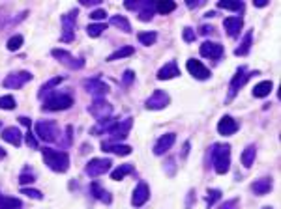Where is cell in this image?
I'll use <instances>...</instances> for the list:
<instances>
[{
    "mask_svg": "<svg viewBox=\"0 0 281 209\" xmlns=\"http://www.w3.org/2000/svg\"><path fill=\"white\" fill-rule=\"evenodd\" d=\"M42 157H44L45 165L49 166L53 172H56V174H66L70 170V155L66 151L44 148L42 149Z\"/></svg>",
    "mask_w": 281,
    "mask_h": 209,
    "instance_id": "6da1fadb",
    "label": "cell"
},
{
    "mask_svg": "<svg viewBox=\"0 0 281 209\" xmlns=\"http://www.w3.org/2000/svg\"><path fill=\"white\" fill-rule=\"evenodd\" d=\"M73 96L70 94V90L66 92H60V90H53L51 94H47L44 99V110H49V112H58V110H68L73 106Z\"/></svg>",
    "mask_w": 281,
    "mask_h": 209,
    "instance_id": "7a4b0ae2",
    "label": "cell"
},
{
    "mask_svg": "<svg viewBox=\"0 0 281 209\" xmlns=\"http://www.w3.org/2000/svg\"><path fill=\"white\" fill-rule=\"evenodd\" d=\"M212 166L216 174H227L231 168V146L229 144H214L212 146Z\"/></svg>",
    "mask_w": 281,
    "mask_h": 209,
    "instance_id": "3957f363",
    "label": "cell"
},
{
    "mask_svg": "<svg viewBox=\"0 0 281 209\" xmlns=\"http://www.w3.org/2000/svg\"><path fill=\"white\" fill-rule=\"evenodd\" d=\"M77 15H79V9L73 8L68 13H64L60 17L62 23V34L60 41L62 43H71L75 39V28H77Z\"/></svg>",
    "mask_w": 281,
    "mask_h": 209,
    "instance_id": "277c9868",
    "label": "cell"
},
{
    "mask_svg": "<svg viewBox=\"0 0 281 209\" xmlns=\"http://www.w3.org/2000/svg\"><path fill=\"white\" fill-rule=\"evenodd\" d=\"M58 123L54 120H40L36 123V135L38 139L47 142V144H53V142H58Z\"/></svg>",
    "mask_w": 281,
    "mask_h": 209,
    "instance_id": "5b68a950",
    "label": "cell"
},
{
    "mask_svg": "<svg viewBox=\"0 0 281 209\" xmlns=\"http://www.w3.org/2000/svg\"><path fill=\"white\" fill-rule=\"evenodd\" d=\"M113 166V161L107 159V157H96V159H90L85 166V174L88 177H99V175L107 174Z\"/></svg>",
    "mask_w": 281,
    "mask_h": 209,
    "instance_id": "8992f818",
    "label": "cell"
},
{
    "mask_svg": "<svg viewBox=\"0 0 281 209\" xmlns=\"http://www.w3.org/2000/svg\"><path fill=\"white\" fill-rule=\"evenodd\" d=\"M32 78L34 75L30 73V71H13V73H9L8 77L4 78V82H2V86L8 88V90H21V88L28 84V82H32Z\"/></svg>",
    "mask_w": 281,
    "mask_h": 209,
    "instance_id": "52a82bcc",
    "label": "cell"
},
{
    "mask_svg": "<svg viewBox=\"0 0 281 209\" xmlns=\"http://www.w3.org/2000/svg\"><path fill=\"white\" fill-rule=\"evenodd\" d=\"M257 75V73H247L246 68H238L236 73H234V77L231 78V84H229V96H227V101H233V97L236 96L238 92H240V88L246 84L249 78Z\"/></svg>",
    "mask_w": 281,
    "mask_h": 209,
    "instance_id": "ba28073f",
    "label": "cell"
},
{
    "mask_svg": "<svg viewBox=\"0 0 281 209\" xmlns=\"http://www.w3.org/2000/svg\"><path fill=\"white\" fill-rule=\"evenodd\" d=\"M51 56L56 58L62 66L70 68V70H83V68H85V60H83V58H75L71 52L64 51V49H53V51H51Z\"/></svg>",
    "mask_w": 281,
    "mask_h": 209,
    "instance_id": "9c48e42d",
    "label": "cell"
},
{
    "mask_svg": "<svg viewBox=\"0 0 281 209\" xmlns=\"http://www.w3.org/2000/svg\"><path fill=\"white\" fill-rule=\"evenodd\" d=\"M83 88L87 90L90 96H94V99H99V97H105L109 94V84L103 82L99 77H92V78H87V80H83Z\"/></svg>",
    "mask_w": 281,
    "mask_h": 209,
    "instance_id": "30bf717a",
    "label": "cell"
},
{
    "mask_svg": "<svg viewBox=\"0 0 281 209\" xmlns=\"http://www.w3.org/2000/svg\"><path fill=\"white\" fill-rule=\"evenodd\" d=\"M88 112L96 118L97 122L99 120H107L111 114H113V104L105 101V97H99V99H94L92 104L88 106Z\"/></svg>",
    "mask_w": 281,
    "mask_h": 209,
    "instance_id": "8fae6325",
    "label": "cell"
},
{
    "mask_svg": "<svg viewBox=\"0 0 281 209\" xmlns=\"http://www.w3.org/2000/svg\"><path fill=\"white\" fill-rule=\"evenodd\" d=\"M169 103H171V97H169L167 92L156 90V92L146 99L144 106H146L148 110H163V108H167L169 106Z\"/></svg>",
    "mask_w": 281,
    "mask_h": 209,
    "instance_id": "7c38bea8",
    "label": "cell"
},
{
    "mask_svg": "<svg viewBox=\"0 0 281 209\" xmlns=\"http://www.w3.org/2000/svg\"><path fill=\"white\" fill-rule=\"evenodd\" d=\"M132 125H133V120L132 118H126V120H118V122L113 125V129L109 131L107 135L111 137V142H118V140H124L128 135H130V131H132Z\"/></svg>",
    "mask_w": 281,
    "mask_h": 209,
    "instance_id": "4fadbf2b",
    "label": "cell"
},
{
    "mask_svg": "<svg viewBox=\"0 0 281 209\" xmlns=\"http://www.w3.org/2000/svg\"><path fill=\"white\" fill-rule=\"evenodd\" d=\"M186 68L189 71V75L195 77L197 80H208L212 77V71L202 64V62L195 60V58H189L187 64H186Z\"/></svg>",
    "mask_w": 281,
    "mask_h": 209,
    "instance_id": "5bb4252c",
    "label": "cell"
},
{
    "mask_svg": "<svg viewBox=\"0 0 281 209\" xmlns=\"http://www.w3.org/2000/svg\"><path fill=\"white\" fill-rule=\"evenodd\" d=\"M150 200V189L146 181H139L137 183V187H135V191H133V196H132V206L133 208H142L146 202Z\"/></svg>",
    "mask_w": 281,
    "mask_h": 209,
    "instance_id": "9a60e30c",
    "label": "cell"
},
{
    "mask_svg": "<svg viewBox=\"0 0 281 209\" xmlns=\"http://www.w3.org/2000/svg\"><path fill=\"white\" fill-rule=\"evenodd\" d=\"M199 52L204 58H210V60H220L223 56V47L221 43H216V41H204V43L199 47Z\"/></svg>",
    "mask_w": 281,
    "mask_h": 209,
    "instance_id": "2e32d148",
    "label": "cell"
},
{
    "mask_svg": "<svg viewBox=\"0 0 281 209\" xmlns=\"http://www.w3.org/2000/svg\"><path fill=\"white\" fill-rule=\"evenodd\" d=\"M176 142V135L175 133H165V135H161L158 139V142L154 144V155H163V153H167L169 149L175 146Z\"/></svg>",
    "mask_w": 281,
    "mask_h": 209,
    "instance_id": "e0dca14e",
    "label": "cell"
},
{
    "mask_svg": "<svg viewBox=\"0 0 281 209\" xmlns=\"http://www.w3.org/2000/svg\"><path fill=\"white\" fill-rule=\"evenodd\" d=\"M238 129H240V125H238V122L233 116H223L220 122H218V133H220L221 137H231Z\"/></svg>",
    "mask_w": 281,
    "mask_h": 209,
    "instance_id": "ac0fdd59",
    "label": "cell"
},
{
    "mask_svg": "<svg viewBox=\"0 0 281 209\" xmlns=\"http://www.w3.org/2000/svg\"><path fill=\"white\" fill-rule=\"evenodd\" d=\"M223 26H225V32L229 34V37H238L244 28V21H242V17H225Z\"/></svg>",
    "mask_w": 281,
    "mask_h": 209,
    "instance_id": "d6986e66",
    "label": "cell"
},
{
    "mask_svg": "<svg viewBox=\"0 0 281 209\" xmlns=\"http://www.w3.org/2000/svg\"><path fill=\"white\" fill-rule=\"evenodd\" d=\"M0 137H2V140H4V142H8V144L15 146V148H17V146H21V142H23V135H21V131H19L15 125L2 129Z\"/></svg>",
    "mask_w": 281,
    "mask_h": 209,
    "instance_id": "ffe728a7",
    "label": "cell"
},
{
    "mask_svg": "<svg viewBox=\"0 0 281 209\" xmlns=\"http://www.w3.org/2000/svg\"><path fill=\"white\" fill-rule=\"evenodd\" d=\"M101 149H103V151H111V153L120 155V157L130 155V153L133 151L132 146H128V144H116V142H111V140L101 142Z\"/></svg>",
    "mask_w": 281,
    "mask_h": 209,
    "instance_id": "44dd1931",
    "label": "cell"
},
{
    "mask_svg": "<svg viewBox=\"0 0 281 209\" xmlns=\"http://www.w3.org/2000/svg\"><path fill=\"white\" fill-rule=\"evenodd\" d=\"M175 77H180V70H178V64L175 60L167 62L161 70L158 71V80H171Z\"/></svg>",
    "mask_w": 281,
    "mask_h": 209,
    "instance_id": "7402d4cb",
    "label": "cell"
},
{
    "mask_svg": "<svg viewBox=\"0 0 281 209\" xmlns=\"http://www.w3.org/2000/svg\"><path fill=\"white\" fill-rule=\"evenodd\" d=\"M90 192H92V196H94L96 200L101 202V204H107V206H109V204L113 202V196H111V192L105 191V189H103V187H101V185H99L97 181L90 183Z\"/></svg>",
    "mask_w": 281,
    "mask_h": 209,
    "instance_id": "603a6c76",
    "label": "cell"
},
{
    "mask_svg": "<svg viewBox=\"0 0 281 209\" xmlns=\"http://www.w3.org/2000/svg\"><path fill=\"white\" fill-rule=\"evenodd\" d=\"M274 183H272V177H261V179H257V181L251 185V191L257 194V196H264V194H268V192L272 191Z\"/></svg>",
    "mask_w": 281,
    "mask_h": 209,
    "instance_id": "cb8c5ba5",
    "label": "cell"
},
{
    "mask_svg": "<svg viewBox=\"0 0 281 209\" xmlns=\"http://www.w3.org/2000/svg\"><path fill=\"white\" fill-rule=\"evenodd\" d=\"M137 15H139V21L140 23H148V21H152L154 19V15H156V2H142V6H140V9L137 11Z\"/></svg>",
    "mask_w": 281,
    "mask_h": 209,
    "instance_id": "d4e9b609",
    "label": "cell"
},
{
    "mask_svg": "<svg viewBox=\"0 0 281 209\" xmlns=\"http://www.w3.org/2000/svg\"><path fill=\"white\" fill-rule=\"evenodd\" d=\"M251 41H253V32L247 30L244 39H242L240 45L234 49V54H236V56H247V54H249V49H251Z\"/></svg>",
    "mask_w": 281,
    "mask_h": 209,
    "instance_id": "484cf974",
    "label": "cell"
},
{
    "mask_svg": "<svg viewBox=\"0 0 281 209\" xmlns=\"http://www.w3.org/2000/svg\"><path fill=\"white\" fill-rule=\"evenodd\" d=\"M118 122V120H113V118H107V120H99V122L90 129L92 135H103V133H109V131L113 129V125Z\"/></svg>",
    "mask_w": 281,
    "mask_h": 209,
    "instance_id": "4316f807",
    "label": "cell"
},
{
    "mask_svg": "<svg viewBox=\"0 0 281 209\" xmlns=\"http://www.w3.org/2000/svg\"><path fill=\"white\" fill-rule=\"evenodd\" d=\"M62 80H64V77H53L51 80L44 82V84H42V88H40V92H38V97H40V99H44L47 94H51L54 88L60 84Z\"/></svg>",
    "mask_w": 281,
    "mask_h": 209,
    "instance_id": "83f0119b",
    "label": "cell"
},
{
    "mask_svg": "<svg viewBox=\"0 0 281 209\" xmlns=\"http://www.w3.org/2000/svg\"><path fill=\"white\" fill-rule=\"evenodd\" d=\"M111 25L114 28H118V30H122L124 34H132V25H130L128 17H124V15H113L111 17Z\"/></svg>",
    "mask_w": 281,
    "mask_h": 209,
    "instance_id": "f1b7e54d",
    "label": "cell"
},
{
    "mask_svg": "<svg viewBox=\"0 0 281 209\" xmlns=\"http://www.w3.org/2000/svg\"><path fill=\"white\" fill-rule=\"evenodd\" d=\"M133 52H135V47H132V45H126V47L116 49L113 54H109V56H107V62H114V60H120V58H128V56H132Z\"/></svg>",
    "mask_w": 281,
    "mask_h": 209,
    "instance_id": "f546056e",
    "label": "cell"
},
{
    "mask_svg": "<svg viewBox=\"0 0 281 209\" xmlns=\"http://www.w3.org/2000/svg\"><path fill=\"white\" fill-rule=\"evenodd\" d=\"M135 172V166L133 165H122V166H118L116 170H113L111 172V177H113L114 181H122L126 175H130Z\"/></svg>",
    "mask_w": 281,
    "mask_h": 209,
    "instance_id": "4dcf8cb0",
    "label": "cell"
},
{
    "mask_svg": "<svg viewBox=\"0 0 281 209\" xmlns=\"http://www.w3.org/2000/svg\"><path fill=\"white\" fill-rule=\"evenodd\" d=\"M23 202L15 196H2L0 194V209H21Z\"/></svg>",
    "mask_w": 281,
    "mask_h": 209,
    "instance_id": "1f68e13d",
    "label": "cell"
},
{
    "mask_svg": "<svg viewBox=\"0 0 281 209\" xmlns=\"http://www.w3.org/2000/svg\"><path fill=\"white\" fill-rule=\"evenodd\" d=\"M272 80H263V82H259V84H255L253 88V96L255 97H266L270 92H272Z\"/></svg>",
    "mask_w": 281,
    "mask_h": 209,
    "instance_id": "d6a6232c",
    "label": "cell"
},
{
    "mask_svg": "<svg viewBox=\"0 0 281 209\" xmlns=\"http://www.w3.org/2000/svg\"><path fill=\"white\" fill-rule=\"evenodd\" d=\"M216 6L220 9H229V11H242L244 9V2H238V0H220Z\"/></svg>",
    "mask_w": 281,
    "mask_h": 209,
    "instance_id": "836d02e7",
    "label": "cell"
},
{
    "mask_svg": "<svg viewBox=\"0 0 281 209\" xmlns=\"http://www.w3.org/2000/svg\"><path fill=\"white\" fill-rule=\"evenodd\" d=\"M255 155H257V148H255L253 144H249V146L242 151V165L246 166V168H249V166L253 165Z\"/></svg>",
    "mask_w": 281,
    "mask_h": 209,
    "instance_id": "e575fe53",
    "label": "cell"
},
{
    "mask_svg": "<svg viewBox=\"0 0 281 209\" xmlns=\"http://www.w3.org/2000/svg\"><path fill=\"white\" fill-rule=\"evenodd\" d=\"M137 39H139V43H142L144 47H150V45L156 43V39H158V32H139L137 34Z\"/></svg>",
    "mask_w": 281,
    "mask_h": 209,
    "instance_id": "d590c367",
    "label": "cell"
},
{
    "mask_svg": "<svg viewBox=\"0 0 281 209\" xmlns=\"http://www.w3.org/2000/svg\"><path fill=\"white\" fill-rule=\"evenodd\" d=\"M36 181V172L30 168V166H25L19 174V183L21 185H28V183H34Z\"/></svg>",
    "mask_w": 281,
    "mask_h": 209,
    "instance_id": "8d00e7d4",
    "label": "cell"
},
{
    "mask_svg": "<svg viewBox=\"0 0 281 209\" xmlns=\"http://www.w3.org/2000/svg\"><path fill=\"white\" fill-rule=\"evenodd\" d=\"M107 30V23H92L87 26V34L90 37H99Z\"/></svg>",
    "mask_w": 281,
    "mask_h": 209,
    "instance_id": "74e56055",
    "label": "cell"
},
{
    "mask_svg": "<svg viewBox=\"0 0 281 209\" xmlns=\"http://www.w3.org/2000/svg\"><path fill=\"white\" fill-rule=\"evenodd\" d=\"M23 41H25V37H23L21 34H15V35H11V37L8 39L6 47H8L9 52H15V51H19V49L23 47Z\"/></svg>",
    "mask_w": 281,
    "mask_h": 209,
    "instance_id": "f35d334b",
    "label": "cell"
},
{
    "mask_svg": "<svg viewBox=\"0 0 281 209\" xmlns=\"http://www.w3.org/2000/svg\"><path fill=\"white\" fill-rule=\"evenodd\" d=\"M17 106V101H15V97L13 96H2L0 97V108L2 110H13Z\"/></svg>",
    "mask_w": 281,
    "mask_h": 209,
    "instance_id": "ab89813d",
    "label": "cell"
},
{
    "mask_svg": "<svg viewBox=\"0 0 281 209\" xmlns=\"http://www.w3.org/2000/svg\"><path fill=\"white\" fill-rule=\"evenodd\" d=\"M176 9V2H156V11L161 15H167Z\"/></svg>",
    "mask_w": 281,
    "mask_h": 209,
    "instance_id": "60d3db41",
    "label": "cell"
},
{
    "mask_svg": "<svg viewBox=\"0 0 281 209\" xmlns=\"http://www.w3.org/2000/svg\"><path fill=\"white\" fill-rule=\"evenodd\" d=\"M220 198H221L220 189H210V191L206 192V206H208V208H212V206L220 200Z\"/></svg>",
    "mask_w": 281,
    "mask_h": 209,
    "instance_id": "b9f144b4",
    "label": "cell"
},
{
    "mask_svg": "<svg viewBox=\"0 0 281 209\" xmlns=\"http://www.w3.org/2000/svg\"><path fill=\"white\" fill-rule=\"evenodd\" d=\"M21 192L27 194V196H30V198H34V200H42V198H44V192L38 191V189H27V187H23Z\"/></svg>",
    "mask_w": 281,
    "mask_h": 209,
    "instance_id": "7bdbcfd3",
    "label": "cell"
},
{
    "mask_svg": "<svg viewBox=\"0 0 281 209\" xmlns=\"http://www.w3.org/2000/svg\"><path fill=\"white\" fill-rule=\"evenodd\" d=\"M182 37H184L186 43H191V41H195V37H197V34H195L193 28H189V26H186L184 30H182Z\"/></svg>",
    "mask_w": 281,
    "mask_h": 209,
    "instance_id": "ee69618b",
    "label": "cell"
},
{
    "mask_svg": "<svg viewBox=\"0 0 281 209\" xmlns=\"http://www.w3.org/2000/svg\"><path fill=\"white\" fill-rule=\"evenodd\" d=\"M25 142H27L28 148L38 149V139L34 137V133H30V131H28L27 135H25Z\"/></svg>",
    "mask_w": 281,
    "mask_h": 209,
    "instance_id": "f6af8a7d",
    "label": "cell"
},
{
    "mask_svg": "<svg viewBox=\"0 0 281 209\" xmlns=\"http://www.w3.org/2000/svg\"><path fill=\"white\" fill-rule=\"evenodd\" d=\"M105 17H107V11H105L103 8L94 9V11L90 13V19H92V21H103Z\"/></svg>",
    "mask_w": 281,
    "mask_h": 209,
    "instance_id": "bcb514c9",
    "label": "cell"
},
{
    "mask_svg": "<svg viewBox=\"0 0 281 209\" xmlns=\"http://www.w3.org/2000/svg\"><path fill=\"white\" fill-rule=\"evenodd\" d=\"M133 80H135V73H133L132 70L124 71V77H122V84H124V86H130Z\"/></svg>",
    "mask_w": 281,
    "mask_h": 209,
    "instance_id": "7dc6e473",
    "label": "cell"
},
{
    "mask_svg": "<svg viewBox=\"0 0 281 209\" xmlns=\"http://www.w3.org/2000/svg\"><path fill=\"white\" fill-rule=\"evenodd\" d=\"M142 2H144V0H140V2H133V0H126V2H124V8H126V9H132V11H139L140 6H142Z\"/></svg>",
    "mask_w": 281,
    "mask_h": 209,
    "instance_id": "c3c4849f",
    "label": "cell"
},
{
    "mask_svg": "<svg viewBox=\"0 0 281 209\" xmlns=\"http://www.w3.org/2000/svg\"><path fill=\"white\" fill-rule=\"evenodd\" d=\"M71 135H73V127H71V125H68V127H66V139H64V142H62V148H68V146H71V142H73Z\"/></svg>",
    "mask_w": 281,
    "mask_h": 209,
    "instance_id": "681fc988",
    "label": "cell"
},
{
    "mask_svg": "<svg viewBox=\"0 0 281 209\" xmlns=\"http://www.w3.org/2000/svg\"><path fill=\"white\" fill-rule=\"evenodd\" d=\"M238 198H233V200H227L225 204H221L218 209H238Z\"/></svg>",
    "mask_w": 281,
    "mask_h": 209,
    "instance_id": "f907efd6",
    "label": "cell"
},
{
    "mask_svg": "<svg viewBox=\"0 0 281 209\" xmlns=\"http://www.w3.org/2000/svg\"><path fill=\"white\" fill-rule=\"evenodd\" d=\"M214 32H216V28H214V26H210V25H202V26H199V34H202V35L214 34Z\"/></svg>",
    "mask_w": 281,
    "mask_h": 209,
    "instance_id": "816d5d0a",
    "label": "cell"
},
{
    "mask_svg": "<svg viewBox=\"0 0 281 209\" xmlns=\"http://www.w3.org/2000/svg\"><path fill=\"white\" fill-rule=\"evenodd\" d=\"M202 4H204L202 0H187V2H186V6H187V8H189V9H197V8H201Z\"/></svg>",
    "mask_w": 281,
    "mask_h": 209,
    "instance_id": "f5cc1de1",
    "label": "cell"
},
{
    "mask_svg": "<svg viewBox=\"0 0 281 209\" xmlns=\"http://www.w3.org/2000/svg\"><path fill=\"white\" fill-rule=\"evenodd\" d=\"M81 6H85V8H90V6H99L101 4V0H79Z\"/></svg>",
    "mask_w": 281,
    "mask_h": 209,
    "instance_id": "db71d44e",
    "label": "cell"
},
{
    "mask_svg": "<svg viewBox=\"0 0 281 209\" xmlns=\"http://www.w3.org/2000/svg\"><path fill=\"white\" fill-rule=\"evenodd\" d=\"M167 170H169V175L175 174V161H173V159H169L167 161Z\"/></svg>",
    "mask_w": 281,
    "mask_h": 209,
    "instance_id": "11a10c76",
    "label": "cell"
},
{
    "mask_svg": "<svg viewBox=\"0 0 281 209\" xmlns=\"http://www.w3.org/2000/svg\"><path fill=\"white\" fill-rule=\"evenodd\" d=\"M19 122L23 123V125H25V127H30V118H27V116H21V118H19Z\"/></svg>",
    "mask_w": 281,
    "mask_h": 209,
    "instance_id": "9f6ffc18",
    "label": "cell"
},
{
    "mask_svg": "<svg viewBox=\"0 0 281 209\" xmlns=\"http://www.w3.org/2000/svg\"><path fill=\"white\" fill-rule=\"evenodd\" d=\"M253 4L257 8H264V6H268V0H255Z\"/></svg>",
    "mask_w": 281,
    "mask_h": 209,
    "instance_id": "6f0895ef",
    "label": "cell"
},
{
    "mask_svg": "<svg viewBox=\"0 0 281 209\" xmlns=\"http://www.w3.org/2000/svg\"><path fill=\"white\" fill-rule=\"evenodd\" d=\"M187 151H189V142H186V144H184V151H182V157L187 155Z\"/></svg>",
    "mask_w": 281,
    "mask_h": 209,
    "instance_id": "680465c9",
    "label": "cell"
},
{
    "mask_svg": "<svg viewBox=\"0 0 281 209\" xmlns=\"http://www.w3.org/2000/svg\"><path fill=\"white\" fill-rule=\"evenodd\" d=\"M4 157H6V149L0 148V159H4Z\"/></svg>",
    "mask_w": 281,
    "mask_h": 209,
    "instance_id": "91938a15",
    "label": "cell"
},
{
    "mask_svg": "<svg viewBox=\"0 0 281 209\" xmlns=\"http://www.w3.org/2000/svg\"><path fill=\"white\" fill-rule=\"evenodd\" d=\"M214 15H216V11H208V13L204 15V17H208V19H210V17H214Z\"/></svg>",
    "mask_w": 281,
    "mask_h": 209,
    "instance_id": "94428289",
    "label": "cell"
},
{
    "mask_svg": "<svg viewBox=\"0 0 281 209\" xmlns=\"http://www.w3.org/2000/svg\"><path fill=\"white\" fill-rule=\"evenodd\" d=\"M263 209H272V208H263Z\"/></svg>",
    "mask_w": 281,
    "mask_h": 209,
    "instance_id": "6125c7cd",
    "label": "cell"
},
{
    "mask_svg": "<svg viewBox=\"0 0 281 209\" xmlns=\"http://www.w3.org/2000/svg\"><path fill=\"white\" fill-rule=\"evenodd\" d=\"M0 127H2V123H0Z\"/></svg>",
    "mask_w": 281,
    "mask_h": 209,
    "instance_id": "be15d7a7",
    "label": "cell"
}]
</instances>
